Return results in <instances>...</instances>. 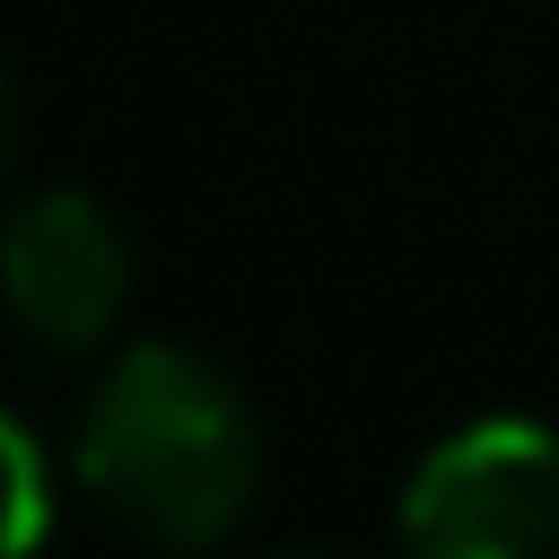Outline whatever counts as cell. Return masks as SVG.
I'll return each mask as SVG.
<instances>
[{
    "mask_svg": "<svg viewBox=\"0 0 559 559\" xmlns=\"http://www.w3.org/2000/svg\"><path fill=\"white\" fill-rule=\"evenodd\" d=\"M79 480L140 542H157V550H210L253 507L262 428H253L245 393L210 358H192L175 341H140V349L114 358V376L87 402Z\"/></svg>",
    "mask_w": 559,
    "mask_h": 559,
    "instance_id": "1",
    "label": "cell"
},
{
    "mask_svg": "<svg viewBox=\"0 0 559 559\" xmlns=\"http://www.w3.org/2000/svg\"><path fill=\"white\" fill-rule=\"evenodd\" d=\"M411 559H559V437L533 419H472L402 489Z\"/></svg>",
    "mask_w": 559,
    "mask_h": 559,
    "instance_id": "2",
    "label": "cell"
},
{
    "mask_svg": "<svg viewBox=\"0 0 559 559\" xmlns=\"http://www.w3.org/2000/svg\"><path fill=\"white\" fill-rule=\"evenodd\" d=\"M0 297L26 341L96 349L131 297V245L96 192H44L0 227Z\"/></svg>",
    "mask_w": 559,
    "mask_h": 559,
    "instance_id": "3",
    "label": "cell"
},
{
    "mask_svg": "<svg viewBox=\"0 0 559 559\" xmlns=\"http://www.w3.org/2000/svg\"><path fill=\"white\" fill-rule=\"evenodd\" d=\"M44 533H52V472H44V445L26 437L17 411H0V559H35Z\"/></svg>",
    "mask_w": 559,
    "mask_h": 559,
    "instance_id": "4",
    "label": "cell"
},
{
    "mask_svg": "<svg viewBox=\"0 0 559 559\" xmlns=\"http://www.w3.org/2000/svg\"><path fill=\"white\" fill-rule=\"evenodd\" d=\"M9 166H17V96L0 87V183H9Z\"/></svg>",
    "mask_w": 559,
    "mask_h": 559,
    "instance_id": "5",
    "label": "cell"
},
{
    "mask_svg": "<svg viewBox=\"0 0 559 559\" xmlns=\"http://www.w3.org/2000/svg\"><path fill=\"white\" fill-rule=\"evenodd\" d=\"M280 559H332V550H280Z\"/></svg>",
    "mask_w": 559,
    "mask_h": 559,
    "instance_id": "6",
    "label": "cell"
}]
</instances>
